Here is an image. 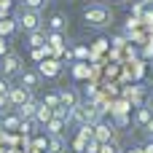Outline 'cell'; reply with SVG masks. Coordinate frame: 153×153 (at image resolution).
I'll list each match as a JSON object with an SVG mask.
<instances>
[{
	"instance_id": "1",
	"label": "cell",
	"mask_w": 153,
	"mask_h": 153,
	"mask_svg": "<svg viewBox=\"0 0 153 153\" xmlns=\"http://www.w3.org/2000/svg\"><path fill=\"white\" fill-rule=\"evenodd\" d=\"M100 118H102V108L97 105V102H78L75 108H73V121L78 124V126H83V124H100Z\"/></svg>"
},
{
	"instance_id": "2",
	"label": "cell",
	"mask_w": 153,
	"mask_h": 153,
	"mask_svg": "<svg viewBox=\"0 0 153 153\" xmlns=\"http://www.w3.org/2000/svg\"><path fill=\"white\" fill-rule=\"evenodd\" d=\"M83 22L89 24V27H94V30H102V27H108L110 22H113V13H110V8L108 5H86L83 8Z\"/></svg>"
},
{
	"instance_id": "3",
	"label": "cell",
	"mask_w": 153,
	"mask_h": 153,
	"mask_svg": "<svg viewBox=\"0 0 153 153\" xmlns=\"http://www.w3.org/2000/svg\"><path fill=\"white\" fill-rule=\"evenodd\" d=\"M16 24H19V30H24V32H35V30H43V16H40V11H32V8H22L16 16Z\"/></svg>"
},
{
	"instance_id": "4",
	"label": "cell",
	"mask_w": 153,
	"mask_h": 153,
	"mask_svg": "<svg viewBox=\"0 0 153 153\" xmlns=\"http://www.w3.org/2000/svg\"><path fill=\"white\" fill-rule=\"evenodd\" d=\"M3 62H0V75L3 78H19L22 73H24V65H22V56L19 54H5V56H0Z\"/></svg>"
},
{
	"instance_id": "5",
	"label": "cell",
	"mask_w": 153,
	"mask_h": 153,
	"mask_svg": "<svg viewBox=\"0 0 153 153\" xmlns=\"http://www.w3.org/2000/svg\"><path fill=\"white\" fill-rule=\"evenodd\" d=\"M27 100H32V91L30 89H24L22 83L19 86H11V94H8V108H19V105H24Z\"/></svg>"
},
{
	"instance_id": "6",
	"label": "cell",
	"mask_w": 153,
	"mask_h": 153,
	"mask_svg": "<svg viewBox=\"0 0 153 153\" xmlns=\"http://www.w3.org/2000/svg\"><path fill=\"white\" fill-rule=\"evenodd\" d=\"M38 73H40V78H56L59 73H62V65L56 62V59H43V62H38Z\"/></svg>"
},
{
	"instance_id": "7",
	"label": "cell",
	"mask_w": 153,
	"mask_h": 153,
	"mask_svg": "<svg viewBox=\"0 0 153 153\" xmlns=\"http://www.w3.org/2000/svg\"><path fill=\"white\" fill-rule=\"evenodd\" d=\"M94 140L102 145V143H113L116 140V132H113V126H108V124H94Z\"/></svg>"
},
{
	"instance_id": "8",
	"label": "cell",
	"mask_w": 153,
	"mask_h": 153,
	"mask_svg": "<svg viewBox=\"0 0 153 153\" xmlns=\"http://www.w3.org/2000/svg\"><path fill=\"white\" fill-rule=\"evenodd\" d=\"M19 83H22L24 89L35 91V89H38V83H40V73H38V70H35V73H32V70H24V73L19 75Z\"/></svg>"
},
{
	"instance_id": "9",
	"label": "cell",
	"mask_w": 153,
	"mask_h": 153,
	"mask_svg": "<svg viewBox=\"0 0 153 153\" xmlns=\"http://www.w3.org/2000/svg\"><path fill=\"white\" fill-rule=\"evenodd\" d=\"M38 108H40V102H38V100L32 97V100H27L24 105H19V108H16V113H19L22 118H35V113H38Z\"/></svg>"
},
{
	"instance_id": "10",
	"label": "cell",
	"mask_w": 153,
	"mask_h": 153,
	"mask_svg": "<svg viewBox=\"0 0 153 153\" xmlns=\"http://www.w3.org/2000/svg\"><path fill=\"white\" fill-rule=\"evenodd\" d=\"M56 94H59V102H62L65 108H75V105H78V91H75V89H59Z\"/></svg>"
},
{
	"instance_id": "11",
	"label": "cell",
	"mask_w": 153,
	"mask_h": 153,
	"mask_svg": "<svg viewBox=\"0 0 153 153\" xmlns=\"http://www.w3.org/2000/svg\"><path fill=\"white\" fill-rule=\"evenodd\" d=\"M151 121H153V108H145V105H140V108H137V116H134V124L145 129Z\"/></svg>"
},
{
	"instance_id": "12",
	"label": "cell",
	"mask_w": 153,
	"mask_h": 153,
	"mask_svg": "<svg viewBox=\"0 0 153 153\" xmlns=\"http://www.w3.org/2000/svg\"><path fill=\"white\" fill-rule=\"evenodd\" d=\"M46 151L48 153H65V137H62V134H48Z\"/></svg>"
},
{
	"instance_id": "13",
	"label": "cell",
	"mask_w": 153,
	"mask_h": 153,
	"mask_svg": "<svg viewBox=\"0 0 153 153\" xmlns=\"http://www.w3.org/2000/svg\"><path fill=\"white\" fill-rule=\"evenodd\" d=\"M46 30H35V32H27V46L30 48H38V46H46Z\"/></svg>"
},
{
	"instance_id": "14",
	"label": "cell",
	"mask_w": 153,
	"mask_h": 153,
	"mask_svg": "<svg viewBox=\"0 0 153 153\" xmlns=\"http://www.w3.org/2000/svg\"><path fill=\"white\" fill-rule=\"evenodd\" d=\"M51 118H54V108H48V105H43V102H40V108H38V113H35V124L46 126Z\"/></svg>"
},
{
	"instance_id": "15",
	"label": "cell",
	"mask_w": 153,
	"mask_h": 153,
	"mask_svg": "<svg viewBox=\"0 0 153 153\" xmlns=\"http://www.w3.org/2000/svg\"><path fill=\"white\" fill-rule=\"evenodd\" d=\"M19 126H22V116L13 110L11 116H3V129H11V132H19Z\"/></svg>"
},
{
	"instance_id": "16",
	"label": "cell",
	"mask_w": 153,
	"mask_h": 153,
	"mask_svg": "<svg viewBox=\"0 0 153 153\" xmlns=\"http://www.w3.org/2000/svg\"><path fill=\"white\" fill-rule=\"evenodd\" d=\"M19 30V24H16V19H0V38H8V35H13Z\"/></svg>"
},
{
	"instance_id": "17",
	"label": "cell",
	"mask_w": 153,
	"mask_h": 153,
	"mask_svg": "<svg viewBox=\"0 0 153 153\" xmlns=\"http://www.w3.org/2000/svg\"><path fill=\"white\" fill-rule=\"evenodd\" d=\"M46 43L51 46V51H54V54H62V43H65V38H62V32H48Z\"/></svg>"
},
{
	"instance_id": "18",
	"label": "cell",
	"mask_w": 153,
	"mask_h": 153,
	"mask_svg": "<svg viewBox=\"0 0 153 153\" xmlns=\"http://www.w3.org/2000/svg\"><path fill=\"white\" fill-rule=\"evenodd\" d=\"M62 129H65V121H62V118H56V116L46 124V134H62Z\"/></svg>"
},
{
	"instance_id": "19",
	"label": "cell",
	"mask_w": 153,
	"mask_h": 153,
	"mask_svg": "<svg viewBox=\"0 0 153 153\" xmlns=\"http://www.w3.org/2000/svg\"><path fill=\"white\" fill-rule=\"evenodd\" d=\"M48 30H51V32H62V30H65V16H62V13H54V16L48 19Z\"/></svg>"
},
{
	"instance_id": "20",
	"label": "cell",
	"mask_w": 153,
	"mask_h": 153,
	"mask_svg": "<svg viewBox=\"0 0 153 153\" xmlns=\"http://www.w3.org/2000/svg\"><path fill=\"white\" fill-rule=\"evenodd\" d=\"M48 54H51V46H48V43H46V46H38V48H32V59H35V62H43Z\"/></svg>"
},
{
	"instance_id": "21",
	"label": "cell",
	"mask_w": 153,
	"mask_h": 153,
	"mask_svg": "<svg viewBox=\"0 0 153 153\" xmlns=\"http://www.w3.org/2000/svg\"><path fill=\"white\" fill-rule=\"evenodd\" d=\"M129 100H132V105H134V108H140V105H143V89H140V86H134V89L129 91Z\"/></svg>"
},
{
	"instance_id": "22",
	"label": "cell",
	"mask_w": 153,
	"mask_h": 153,
	"mask_svg": "<svg viewBox=\"0 0 153 153\" xmlns=\"http://www.w3.org/2000/svg\"><path fill=\"white\" fill-rule=\"evenodd\" d=\"M40 102H43V105H48V108H54V110H56V108L62 105V102H59V94H56V91H54V94H46V97H43Z\"/></svg>"
},
{
	"instance_id": "23",
	"label": "cell",
	"mask_w": 153,
	"mask_h": 153,
	"mask_svg": "<svg viewBox=\"0 0 153 153\" xmlns=\"http://www.w3.org/2000/svg\"><path fill=\"white\" fill-rule=\"evenodd\" d=\"M46 3H48V0H24L22 5H24V8H32V11H43Z\"/></svg>"
},
{
	"instance_id": "24",
	"label": "cell",
	"mask_w": 153,
	"mask_h": 153,
	"mask_svg": "<svg viewBox=\"0 0 153 153\" xmlns=\"http://www.w3.org/2000/svg\"><path fill=\"white\" fill-rule=\"evenodd\" d=\"M73 75H75V78H89V67H86L83 62H78V65L73 67Z\"/></svg>"
},
{
	"instance_id": "25",
	"label": "cell",
	"mask_w": 153,
	"mask_h": 153,
	"mask_svg": "<svg viewBox=\"0 0 153 153\" xmlns=\"http://www.w3.org/2000/svg\"><path fill=\"white\" fill-rule=\"evenodd\" d=\"M86 143H89V140H83V137L78 134V137L73 140V148H75V153H86Z\"/></svg>"
},
{
	"instance_id": "26",
	"label": "cell",
	"mask_w": 153,
	"mask_h": 153,
	"mask_svg": "<svg viewBox=\"0 0 153 153\" xmlns=\"http://www.w3.org/2000/svg\"><path fill=\"white\" fill-rule=\"evenodd\" d=\"M8 94H11V83H8L5 78H0V97H5V100H8Z\"/></svg>"
},
{
	"instance_id": "27",
	"label": "cell",
	"mask_w": 153,
	"mask_h": 153,
	"mask_svg": "<svg viewBox=\"0 0 153 153\" xmlns=\"http://www.w3.org/2000/svg\"><path fill=\"white\" fill-rule=\"evenodd\" d=\"M100 153H118V148H116V143H102Z\"/></svg>"
},
{
	"instance_id": "28",
	"label": "cell",
	"mask_w": 153,
	"mask_h": 153,
	"mask_svg": "<svg viewBox=\"0 0 153 153\" xmlns=\"http://www.w3.org/2000/svg\"><path fill=\"white\" fill-rule=\"evenodd\" d=\"M86 153H100V143H97L94 137H91V140L86 143Z\"/></svg>"
},
{
	"instance_id": "29",
	"label": "cell",
	"mask_w": 153,
	"mask_h": 153,
	"mask_svg": "<svg viewBox=\"0 0 153 153\" xmlns=\"http://www.w3.org/2000/svg\"><path fill=\"white\" fill-rule=\"evenodd\" d=\"M75 56H78V59H86V56H89V51H86L83 46H78V48H75Z\"/></svg>"
},
{
	"instance_id": "30",
	"label": "cell",
	"mask_w": 153,
	"mask_h": 153,
	"mask_svg": "<svg viewBox=\"0 0 153 153\" xmlns=\"http://www.w3.org/2000/svg\"><path fill=\"white\" fill-rule=\"evenodd\" d=\"M8 54V43H5V38H0V56H5Z\"/></svg>"
},
{
	"instance_id": "31",
	"label": "cell",
	"mask_w": 153,
	"mask_h": 153,
	"mask_svg": "<svg viewBox=\"0 0 153 153\" xmlns=\"http://www.w3.org/2000/svg\"><path fill=\"white\" fill-rule=\"evenodd\" d=\"M143 153H153V137L145 143V145H143Z\"/></svg>"
},
{
	"instance_id": "32",
	"label": "cell",
	"mask_w": 153,
	"mask_h": 153,
	"mask_svg": "<svg viewBox=\"0 0 153 153\" xmlns=\"http://www.w3.org/2000/svg\"><path fill=\"white\" fill-rule=\"evenodd\" d=\"M143 19L145 22H153V11H143Z\"/></svg>"
},
{
	"instance_id": "33",
	"label": "cell",
	"mask_w": 153,
	"mask_h": 153,
	"mask_svg": "<svg viewBox=\"0 0 153 153\" xmlns=\"http://www.w3.org/2000/svg\"><path fill=\"white\" fill-rule=\"evenodd\" d=\"M145 132H148V137H153V121L148 124V126H145Z\"/></svg>"
},
{
	"instance_id": "34",
	"label": "cell",
	"mask_w": 153,
	"mask_h": 153,
	"mask_svg": "<svg viewBox=\"0 0 153 153\" xmlns=\"http://www.w3.org/2000/svg\"><path fill=\"white\" fill-rule=\"evenodd\" d=\"M145 56H153V46H145Z\"/></svg>"
},
{
	"instance_id": "35",
	"label": "cell",
	"mask_w": 153,
	"mask_h": 153,
	"mask_svg": "<svg viewBox=\"0 0 153 153\" xmlns=\"http://www.w3.org/2000/svg\"><path fill=\"white\" fill-rule=\"evenodd\" d=\"M143 5H153V0H143Z\"/></svg>"
},
{
	"instance_id": "36",
	"label": "cell",
	"mask_w": 153,
	"mask_h": 153,
	"mask_svg": "<svg viewBox=\"0 0 153 153\" xmlns=\"http://www.w3.org/2000/svg\"><path fill=\"white\" fill-rule=\"evenodd\" d=\"M0 129H3V118H0Z\"/></svg>"
},
{
	"instance_id": "37",
	"label": "cell",
	"mask_w": 153,
	"mask_h": 153,
	"mask_svg": "<svg viewBox=\"0 0 153 153\" xmlns=\"http://www.w3.org/2000/svg\"><path fill=\"white\" fill-rule=\"evenodd\" d=\"M19 3H24V0H19Z\"/></svg>"
},
{
	"instance_id": "38",
	"label": "cell",
	"mask_w": 153,
	"mask_h": 153,
	"mask_svg": "<svg viewBox=\"0 0 153 153\" xmlns=\"http://www.w3.org/2000/svg\"><path fill=\"white\" fill-rule=\"evenodd\" d=\"M118 3H121V0H118Z\"/></svg>"
}]
</instances>
